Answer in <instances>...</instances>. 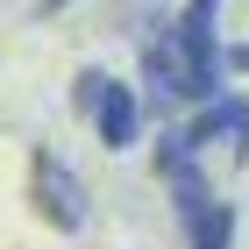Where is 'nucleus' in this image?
Listing matches in <instances>:
<instances>
[{"mask_svg":"<svg viewBox=\"0 0 249 249\" xmlns=\"http://www.w3.org/2000/svg\"><path fill=\"white\" fill-rule=\"evenodd\" d=\"M29 199H36V213L50 221V228H86V213H93V199H86V178L64 164L57 150H36L29 157Z\"/></svg>","mask_w":249,"mask_h":249,"instance_id":"1","label":"nucleus"},{"mask_svg":"<svg viewBox=\"0 0 249 249\" xmlns=\"http://www.w3.org/2000/svg\"><path fill=\"white\" fill-rule=\"evenodd\" d=\"M142 64H150V86H157L164 100H213V93H221V64L192 57L171 29H157V36H150Z\"/></svg>","mask_w":249,"mask_h":249,"instance_id":"2","label":"nucleus"},{"mask_svg":"<svg viewBox=\"0 0 249 249\" xmlns=\"http://www.w3.org/2000/svg\"><path fill=\"white\" fill-rule=\"evenodd\" d=\"M213 135H235V157H249V100H235V93L199 100V114L178 128V142H185V150H199V142H213Z\"/></svg>","mask_w":249,"mask_h":249,"instance_id":"3","label":"nucleus"},{"mask_svg":"<svg viewBox=\"0 0 249 249\" xmlns=\"http://www.w3.org/2000/svg\"><path fill=\"white\" fill-rule=\"evenodd\" d=\"M93 121H100V142L107 150H135V128H142V107H135V86H100L93 100Z\"/></svg>","mask_w":249,"mask_h":249,"instance_id":"4","label":"nucleus"},{"mask_svg":"<svg viewBox=\"0 0 249 249\" xmlns=\"http://www.w3.org/2000/svg\"><path fill=\"white\" fill-rule=\"evenodd\" d=\"M185 242H192V249H228V242H235V207L213 199L199 221H185Z\"/></svg>","mask_w":249,"mask_h":249,"instance_id":"5","label":"nucleus"},{"mask_svg":"<svg viewBox=\"0 0 249 249\" xmlns=\"http://www.w3.org/2000/svg\"><path fill=\"white\" fill-rule=\"evenodd\" d=\"M100 86H107V71H78V78H71V107H78V114H93Z\"/></svg>","mask_w":249,"mask_h":249,"instance_id":"6","label":"nucleus"},{"mask_svg":"<svg viewBox=\"0 0 249 249\" xmlns=\"http://www.w3.org/2000/svg\"><path fill=\"white\" fill-rule=\"evenodd\" d=\"M64 7H71V0H36V15H64Z\"/></svg>","mask_w":249,"mask_h":249,"instance_id":"7","label":"nucleus"},{"mask_svg":"<svg viewBox=\"0 0 249 249\" xmlns=\"http://www.w3.org/2000/svg\"><path fill=\"white\" fill-rule=\"evenodd\" d=\"M235 64H242V71H249V43H242V50H235Z\"/></svg>","mask_w":249,"mask_h":249,"instance_id":"8","label":"nucleus"}]
</instances>
